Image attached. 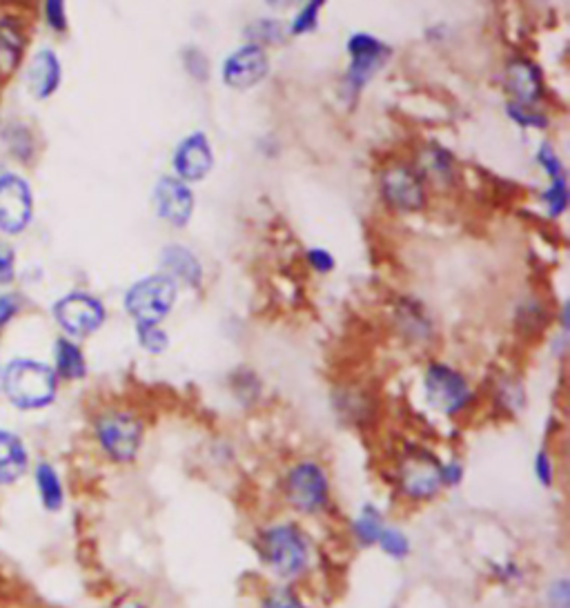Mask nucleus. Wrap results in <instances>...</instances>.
I'll list each match as a JSON object with an SVG mask.
<instances>
[{"mask_svg": "<svg viewBox=\"0 0 570 608\" xmlns=\"http://www.w3.org/2000/svg\"><path fill=\"white\" fill-rule=\"evenodd\" d=\"M23 50H26V37L21 28L10 19L0 21V79L17 72L23 59Z\"/></svg>", "mask_w": 570, "mask_h": 608, "instance_id": "nucleus-20", "label": "nucleus"}, {"mask_svg": "<svg viewBox=\"0 0 570 608\" xmlns=\"http://www.w3.org/2000/svg\"><path fill=\"white\" fill-rule=\"evenodd\" d=\"M503 83L508 94L512 97L510 103L534 108V103H539L543 97L541 70L526 57H512L506 63Z\"/></svg>", "mask_w": 570, "mask_h": 608, "instance_id": "nucleus-15", "label": "nucleus"}, {"mask_svg": "<svg viewBox=\"0 0 570 608\" xmlns=\"http://www.w3.org/2000/svg\"><path fill=\"white\" fill-rule=\"evenodd\" d=\"M261 608H310L303 597L288 584H279L272 586L263 599H261Z\"/></svg>", "mask_w": 570, "mask_h": 608, "instance_id": "nucleus-28", "label": "nucleus"}, {"mask_svg": "<svg viewBox=\"0 0 570 608\" xmlns=\"http://www.w3.org/2000/svg\"><path fill=\"white\" fill-rule=\"evenodd\" d=\"M532 472L537 477V481L543 486V488H550L552 481H554V464H552V457L546 452V450H539L534 461H532Z\"/></svg>", "mask_w": 570, "mask_h": 608, "instance_id": "nucleus-34", "label": "nucleus"}, {"mask_svg": "<svg viewBox=\"0 0 570 608\" xmlns=\"http://www.w3.org/2000/svg\"><path fill=\"white\" fill-rule=\"evenodd\" d=\"M19 310V303L12 295H6V292H0V332H3V328L12 321V317L17 315Z\"/></svg>", "mask_w": 570, "mask_h": 608, "instance_id": "nucleus-40", "label": "nucleus"}, {"mask_svg": "<svg viewBox=\"0 0 570 608\" xmlns=\"http://www.w3.org/2000/svg\"><path fill=\"white\" fill-rule=\"evenodd\" d=\"M46 21L54 32H66L68 30L66 6L61 3V0H50V3H46Z\"/></svg>", "mask_w": 570, "mask_h": 608, "instance_id": "nucleus-36", "label": "nucleus"}, {"mask_svg": "<svg viewBox=\"0 0 570 608\" xmlns=\"http://www.w3.org/2000/svg\"><path fill=\"white\" fill-rule=\"evenodd\" d=\"M381 197L399 212H419L426 206V181L417 168L394 163L381 175Z\"/></svg>", "mask_w": 570, "mask_h": 608, "instance_id": "nucleus-10", "label": "nucleus"}, {"mask_svg": "<svg viewBox=\"0 0 570 608\" xmlns=\"http://www.w3.org/2000/svg\"><path fill=\"white\" fill-rule=\"evenodd\" d=\"M348 54H350V66L343 79V88H346V97L357 99L361 90L372 81V77H377L383 70V66L392 57V50L377 37L359 32L350 37Z\"/></svg>", "mask_w": 570, "mask_h": 608, "instance_id": "nucleus-7", "label": "nucleus"}, {"mask_svg": "<svg viewBox=\"0 0 570 608\" xmlns=\"http://www.w3.org/2000/svg\"><path fill=\"white\" fill-rule=\"evenodd\" d=\"M308 263L312 266V270H317V272H321V275H328V272L334 270V259H332V255H330L328 250H323V248H312V250H308Z\"/></svg>", "mask_w": 570, "mask_h": 608, "instance_id": "nucleus-39", "label": "nucleus"}, {"mask_svg": "<svg viewBox=\"0 0 570 608\" xmlns=\"http://www.w3.org/2000/svg\"><path fill=\"white\" fill-rule=\"evenodd\" d=\"M34 481L43 508L50 512H59L66 506V488L57 468L48 461H41L34 470Z\"/></svg>", "mask_w": 570, "mask_h": 608, "instance_id": "nucleus-22", "label": "nucleus"}, {"mask_svg": "<svg viewBox=\"0 0 570 608\" xmlns=\"http://www.w3.org/2000/svg\"><path fill=\"white\" fill-rule=\"evenodd\" d=\"M270 72L268 52L259 46H243L223 63V83L232 90H250L259 86Z\"/></svg>", "mask_w": 570, "mask_h": 608, "instance_id": "nucleus-12", "label": "nucleus"}, {"mask_svg": "<svg viewBox=\"0 0 570 608\" xmlns=\"http://www.w3.org/2000/svg\"><path fill=\"white\" fill-rule=\"evenodd\" d=\"M508 117L521 126V128H534V130H543L548 128V117L543 112H539L537 108H526V106H517V103H508L506 106Z\"/></svg>", "mask_w": 570, "mask_h": 608, "instance_id": "nucleus-30", "label": "nucleus"}, {"mask_svg": "<svg viewBox=\"0 0 570 608\" xmlns=\"http://www.w3.org/2000/svg\"><path fill=\"white\" fill-rule=\"evenodd\" d=\"M54 357H57V377H63L68 381H79L88 375V363H86V355L83 350L70 341V339H59L57 341V350H54Z\"/></svg>", "mask_w": 570, "mask_h": 608, "instance_id": "nucleus-24", "label": "nucleus"}, {"mask_svg": "<svg viewBox=\"0 0 570 608\" xmlns=\"http://www.w3.org/2000/svg\"><path fill=\"white\" fill-rule=\"evenodd\" d=\"M0 375H3V372H0Z\"/></svg>", "mask_w": 570, "mask_h": 608, "instance_id": "nucleus-42", "label": "nucleus"}, {"mask_svg": "<svg viewBox=\"0 0 570 608\" xmlns=\"http://www.w3.org/2000/svg\"><path fill=\"white\" fill-rule=\"evenodd\" d=\"M154 206L157 215L174 226V228H186L194 215V195L188 188V183L179 181L177 177H161L154 188Z\"/></svg>", "mask_w": 570, "mask_h": 608, "instance_id": "nucleus-14", "label": "nucleus"}, {"mask_svg": "<svg viewBox=\"0 0 570 608\" xmlns=\"http://www.w3.org/2000/svg\"><path fill=\"white\" fill-rule=\"evenodd\" d=\"M161 268L163 275L170 277L174 283L177 279L190 288H201L203 283V266L197 255L179 243H170L161 252Z\"/></svg>", "mask_w": 570, "mask_h": 608, "instance_id": "nucleus-18", "label": "nucleus"}, {"mask_svg": "<svg viewBox=\"0 0 570 608\" xmlns=\"http://www.w3.org/2000/svg\"><path fill=\"white\" fill-rule=\"evenodd\" d=\"M399 328L406 332L408 339L412 341H423L430 337V321L426 319V315L421 312V308H417L414 303H403L399 308Z\"/></svg>", "mask_w": 570, "mask_h": 608, "instance_id": "nucleus-25", "label": "nucleus"}, {"mask_svg": "<svg viewBox=\"0 0 570 608\" xmlns=\"http://www.w3.org/2000/svg\"><path fill=\"white\" fill-rule=\"evenodd\" d=\"M257 550L266 568L286 581L301 579L312 568V539L294 521H277L261 528Z\"/></svg>", "mask_w": 570, "mask_h": 608, "instance_id": "nucleus-1", "label": "nucleus"}, {"mask_svg": "<svg viewBox=\"0 0 570 608\" xmlns=\"http://www.w3.org/2000/svg\"><path fill=\"white\" fill-rule=\"evenodd\" d=\"M34 215V197L26 179L17 175L0 177V232H23Z\"/></svg>", "mask_w": 570, "mask_h": 608, "instance_id": "nucleus-11", "label": "nucleus"}, {"mask_svg": "<svg viewBox=\"0 0 570 608\" xmlns=\"http://www.w3.org/2000/svg\"><path fill=\"white\" fill-rule=\"evenodd\" d=\"M463 481V464L457 459L450 461H441V484L443 488H454Z\"/></svg>", "mask_w": 570, "mask_h": 608, "instance_id": "nucleus-38", "label": "nucleus"}, {"mask_svg": "<svg viewBox=\"0 0 570 608\" xmlns=\"http://www.w3.org/2000/svg\"><path fill=\"white\" fill-rule=\"evenodd\" d=\"M94 437L114 464H130L143 446V421L126 410H106L94 421Z\"/></svg>", "mask_w": 570, "mask_h": 608, "instance_id": "nucleus-3", "label": "nucleus"}, {"mask_svg": "<svg viewBox=\"0 0 570 608\" xmlns=\"http://www.w3.org/2000/svg\"><path fill=\"white\" fill-rule=\"evenodd\" d=\"M0 386L17 408L39 410L54 401L59 377L46 363L34 359H17L0 375Z\"/></svg>", "mask_w": 570, "mask_h": 608, "instance_id": "nucleus-2", "label": "nucleus"}, {"mask_svg": "<svg viewBox=\"0 0 570 608\" xmlns=\"http://www.w3.org/2000/svg\"><path fill=\"white\" fill-rule=\"evenodd\" d=\"M397 486L410 501H432L441 490V461L426 448L410 446L397 466Z\"/></svg>", "mask_w": 570, "mask_h": 608, "instance_id": "nucleus-5", "label": "nucleus"}, {"mask_svg": "<svg viewBox=\"0 0 570 608\" xmlns=\"http://www.w3.org/2000/svg\"><path fill=\"white\" fill-rule=\"evenodd\" d=\"M490 572L499 584H514L523 579V570L517 561H492Z\"/></svg>", "mask_w": 570, "mask_h": 608, "instance_id": "nucleus-35", "label": "nucleus"}, {"mask_svg": "<svg viewBox=\"0 0 570 608\" xmlns=\"http://www.w3.org/2000/svg\"><path fill=\"white\" fill-rule=\"evenodd\" d=\"M106 306L86 292L66 295L54 303V319L70 337H90L106 323Z\"/></svg>", "mask_w": 570, "mask_h": 608, "instance_id": "nucleus-9", "label": "nucleus"}, {"mask_svg": "<svg viewBox=\"0 0 570 608\" xmlns=\"http://www.w3.org/2000/svg\"><path fill=\"white\" fill-rule=\"evenodd\" d=\"M137 337H139L141 348L148 350V352H152V355H161L170 346L168 332L161 326H157V323H139L137 326Z\"/></svg>", "mask_w": 570, "mask_h": 608, "instance_id": "nucleus-29", "label": "nucleus"}, {"mask_svg": "<svg viewBox=\"0 0 570 608\" xmlns=\"http://www.w3.org/2000/svg\"><path fill=\"white\" fill-rule=\"evenodd\" d=\"M14 270H17L14 250L8 243L0 241V286L14 281Z\"/></svg>", "mask_w": 570, "mask_h": 608, "instance_id": "nucleus-37", "label": "nucleus"}, {"mask_svg": "<svg viewBox=\"0 0 570 608\" xmlns=\"http://www.w3.org/2000/svg\"><path fill=\"white\" fill-rule=\"evenodd\" d=\"M428 403L441 415H457L472 401V390L461 372L443 363H430L423 377Z\"/></svg>", "mask_w": 570, "mask_h": 608, "instance_id": "nucleus-8", "label": "nucleus"}, {"mask_svg": "<svg viewBox=\"0 0 570 608\" xmlns=\"http://www.w3.org/2000/svg\"><path fill=\"white\" fill-rule=\"evenodd\" d=\"M377 546L381 548V552L386 557L397 559V561L406 559L410 555V548H412L408 535L401 528H397V526H386L383 532H381V537H379V541H377Z\"/></svg>", "mask_w": 570, "mask_h": 608, "instance_id": "nucleus-26", "label": "nucleus"}, {"mask_svg": "<svg viewBox=\"0 0 570 608\" xmlns=\"http://www.w3.org/2000/svg\"><path fill=\"white\" fill-rule=\"evenodd\" d=\"M417 172L421 175L423 181L430 179L437 186H450V183H454V177H457L452 155L439 146H430L423 150Z\"/></svg>", "mask_w": 570, "mask_h": 608, "instance_id": "nucleus-21", "label": "nucleus"}, {"mask_svg": "<svg viewBox=\"0 0 570 608\" xmlns=\"http://www.w3.org/2000/svg\"><path fill=\"white\" fill-rule=\"evenodd\" d=\"M172 166L179 181L183 183L203 181L214 168V152L208 137L203 132H194L186 137L174 150Z\"/></svg>", "mask_w": 570, "mask_h": 608, "instance_id": "nucleus-13", "label": "nucleus"}, {"mask_svg": "<svg viewBox=\"0 0 570 608\" xmlns=\"http://www.w3.org/2000/svg\"><path fill=\"white\" fill-rule=\"evenodd\" d=\"M177 301V283L163 272L137 281L126 295V310L137 323H161Z\"/></svg>", "mask_w": 570, "mask_h": 608, "instance_id": "nucleus-6", "label": "nucleus"}, {"mask_svg": "<svg viewBox=\"0 0 570 608\" xmlns=\"http://www.w3.org/2000/svg\"><path fill=\"white\" fill-rule=\"evenodd\" d=\"M183 66H186V70H188V74L192 79H197L201 83L208 81V77H210V63H208L206 54L199 48H188L183 52Z\"/></svg>", "mask_w": 570, "mask_h": 608, "instance_id": "nucleus-33", "label": "nucleus"}, {"mask_svg": "<svg viewBox=\"0 0 570 608\" xmlns=\"http://www.w3.org/2000/svg\"><path fill=\"white\" fill-rule=\"evenodd\" d=\"M321 8H323L321 0H312V3H308V6L297 14V19L290 23V34H292V37H301V34H308V32L317 30Z\"/></svg>", "mask_w": 570, "mask_h": 608, "instance_id": "nucleus-31", "label": "nucleus"}, {"mask_svg": "<svg viewBox=\"0 0 570 608\" xmlns=\"http://www.w3.org/2000/svg\"><path fill=\"white\" fill-rule=\"evenodd\" d=\"M537 163L543 168V172L550 179L548 190L541 192V203L548 210L550 219H557L559 215L566 212L568 208V179H566V168L552 146H541L537 152Z\"/></svg>", "mask_w": 570, "mask_h": 608, "instance_id": "nucleus-16", "label": "nucleus"}, {"mask_svg": "<svg viewBox=\"0 0 570 608\" xmlns=\"http://www.w3.org/2000/svg\"><path fill=\"white\" fill-rule=\"evenodd\" d=\"M63 79V70L59 63V57L52 50H41L34 54V59L28 66V88L34 94V99L46 101L50 99Z\"/></svg>", "mask_w": 570, "mask_h": 608, "instance_id": "nucleus-17", "label": "nucleus"}, {"mask_svg": "<svg viewBox=\"0 0 570 608\" xmlns=\"http://www.w3.org/2000/svg\"><path fill=\"white\" fill-rule=\"evenodd\" d=\"M30 466V455L21 437L0 428V486L17 484Z\"/></svg>", "mask_w": 570, "mask_h": 608, "instance_id": "nucleus-19", "label": "nucleus"}, {"mask_svg": "<svg viewBox=\"0 0 570 608\" xmlns=\"http://www.w3.org/2000/svg\"><path fill=\"white\" fill-rule=\"evenodd\" d=\"M283 495L292 510L301 515H319L330 504V479L321 464L299 461L294 464L283 479Z\"/></svg>", "mask_w": 570, "mask_h": 608, "instance_id": "nucleus-4", "label": "nucleus"}, {"mask_svg": "<svg viewBox=\"0 0 570 608\" xmlns=\"http://www.w3.org/2000/svg\"><path fill=\"white\" fill-rule=\"evenodd\" d=\"M383 528H386V519L374 504H363L350 524V532L361 548L377 546Z\"/></svg>", "mask_w": 570, "mask_h": 608, "instance_id": "nucleus-23", "label": "nucleus"}, {"mask_svg": "<svg viewBox=\"0 0 570 608\" xmlns=\"http://www.w3.org/2000/svg\"><path fill=\"white\" fill-rule=\"evenodd\" d=\"M112 608H150V606L134 595H123L112 604Z\"/></svg>", "mask_w": 570, "mask_h": 608, "instance_id": "nucleus-41", "label": "nucleus"}, {"mask_svg": "<svg viewBox=\"0 0 570 608\" xmlns=\"http://www.w3.org/2000/svg\"><path fill=\"white\" fill-rule=\"evenodd\" d=\"M283 26L279 21H254L246 28V37L250 39V46H274L283 41Z\"/></svg>", "mask_w": 570, "mask_h": 608, "instance_id": "nucleus-27", "label": "nucleus"}, {"mask_svg": "<svg viewBox=\"0 0 570 608\" xmlns=\"http://www.w3.org/2000/svg\"><path fill=\"white\" fill-rule=\"evenodd\" d=\"M543 599H546L548 608H570V581L566 577L552 579L546 586Z\"/></svg>", "mask_w": 570, "mask_h": 608, "instance_id": "nucleus-32", "label": "nucleus"}]
</instances>
